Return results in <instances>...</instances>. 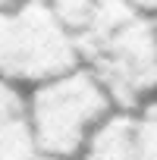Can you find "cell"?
I'll return each instance as SVG.
<instances>
[{"mask_svg": "<svg viewBox=\"0 0 157 160\" xmlns=\"http://www.w3.org/2000/svg\"><path fill=\"white\" fill-rule=\"evenodd\" d=\"M47 3L53 7L63 28L72 35L78 57L101 38H107L113 28H119L129 16H135L123 0H47Z\"/></svg>", "mask_w": 157, "mask_h": 160, "instance_id": "cell-4", "label": "cell"}, {"mask_svg": "<svg viewBox=\"0 0 157 160\" xmlns=\"http://www.w3.org/2000/svg\"><path fill=\"white\" fill-rule=\"evenodd\" d=\"M138 113L113 110L85 141L75 160H138Z\"/></svg>", "mask_w": 157, "mask_h": 160, "instance_id": "cell-5", "label": "cell"}, {"mask_svg": "<svg viewBox=\"0 0 157 160\" xmlns=\"http://www.w3.org/2000/svg\"><path fill=\"white\" fill-rule=\"evenodd\" d=\"M13 3H19V0H0V10H7V7H13Z\"/></svg>", "mask_w": 157, "mask_h": 160, "instance_id": "cell-9", "label": "cell"}, {"mask_svg": "<svg viewBox=\"0 0 157 160\" xmlns=\"http://www.w3.org/2000/svg\"><path fill=\"white\" fill-rule=\"evenodd\" d=\"M0 160H35L25 94L0 78Z\"/></svg>", "mask_w": 157, "mask_h": 160, "instance_id": "cell-6", "label": "cell"}, {"mask_svg": "<svg viewBox=\"0 0 157 160\" xmlns=\"http://www.w3.org/2000/svg\"><path fill=\"white\" fill-rule=\"evenodd\" d=\"M35 160H60V157H44V154H35Z\"/></svg>", "mask_w": 157, "mask_h": 160, "instance_id": "cell-10", "label": "cell"}, {"mask_svg": "<svg viewBox=\"0 0 157 160\" xmlns=\"http://www.w3.org/2000/svg\"><path fill=\"white\" fill-rule=\"evenodd\" d=\"M138 160H157V101L138 110Z\"/></svg>", "mask_w": 157, "mask_h": 160, "instance_id": "cell-7", "label": "cell"}, {"mask_svg": "<svg viewBox=\"0 0 157 160\" xmlns=\"http://www.w3.org/2000/svg\"><path fill=\"white\" fill-rule=\"evenodd\" d=\"M116 110L138 113L157 101V28L148 16H129L119 28L82 53Z\"/></svg>", "mask_w": 157, "mask_h": 160, "instance_id": "cell-3", "label": "cell"}, {"mask_svg": "<svg viewBox=\"0 0 157 160\" xmlns=\"http://www.w3.org/2000/svg\"><path fill=\"white\" fill-rule=\"evenodd\" d=\"M123 3L138 13V16H148V19H157V0H123Z\"/></svg>", "mask_w": 157, "mask_h": 160, "instance_id": "cell-8", "label": "cell"}, {"mask_svg": "<svg viewBox=\"0 0 157 160\" xmlns=\"http://www.w3.org/2000/svg\"><path fill=\"white\" fill-rule=\"evenodd\" d=\"M113 101L98 75L85 66H75L25 94L28 132L35 154L75 160L88 135L113 113Z\"/></svg>", "mask_w": 157, "mask_h": 160, "instance_id": "cell-1", "label": "cell"}, {"mask_svg": "<svg viewBox=\"0 0 157 160\" xmlns=\"http://www.w3.org/2000/svg\"><path fill=\"white\" fill-rule=\"evenodd\" d=\"M82 66L72 35L47 0H19L0 10V78L10 85L38 88Z\"/></svg>", "mask_w": 157, "mask_h": 160, "instance_id": "cell-2", "label": "cell"}, {"mask_svg": "<svg viewBox=\"0 0 157 160\" xmlns=\"http://www.w3.org/2000/svg\"><path fill=\"white\" fill-rule=\"evenodd\" d=\"M154 28H157V19H154Z\"/></svg>", "mask_w": 157, "mask_h": 160, "instance_id": "cell-11", "label": "cell"}]
</instances>
